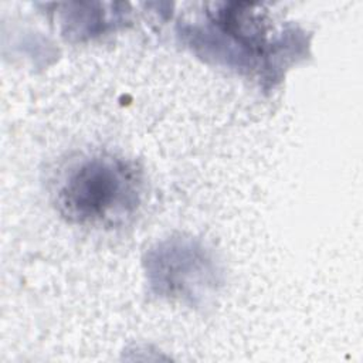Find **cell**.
Wrapping results in <instances>:
<instances>
[{
    "mask_svg": "<svg viewBox=\"0 0 363 363\" xmlns=\"http://www.w3.org/2000/svg\"><path fill=\"white\" fill-rule=\"evenodd\" d=\"M252 4H221L210 11L208 26L186 27L183 35L189 45L204 60H211L237 69L269 71L277 78L281 69L305 55V38L296 30L286 31L279 40H267L265 18Z\"/></svg>",
    "mask_w": 363,
    "mask_h": 363,
    "instance_id": "cell-1",
    "label": "cell"
},
{
    "mask_svg": "<svg viewBox=\"0 0 363 363\" xmlns=\"http://www.w3.org/2000/svg\"><path fill=\"white\" fill-rule=\"evenodd\" d=\"M142 174L113 155H92L71 163L55 187L58 213L69 223L113 227L126 223L142 200Z\"/></svg>",
    "mask_w": 363,
    "mask_h": 363,
    "instance_id": "cell-2",
    "label": "cell"
},
{
    "mask_svg": "<svg viewBox=\"0 0 363 363\" xmlns=\"http://www.w3.org/2000/svg\"><path fill=\"white\" fill-rule=\"evenodd\" d=\"M143 267L155 295L189 306L204 305L221 285L216 257L191 237H170L155 244Z\"/></svg>",
    "mask_w": 363,
    "mask_h": 363,
    "instance_id": "cell-3",
    "label": "cell"
},
{
    "mask_svg": "<svg viewBox=\"0 0 363 363\" xmlns=\"http://www.w3.org/2000/svg\"><path fill=\"white\" fill-rule=\"evenodd\" d=\"M75 7L77 10L64 11L62 26L65 35L77 40L99 35L121 20L119 17H112L111 11L92 10L94 4H85L86 10H82V4H75Z\"/></svg>",
    "mask_w": 363,
    "mask_h": 363,
    "instance_id": "cell-4",
    "label": "cell"
}]
</instances>
